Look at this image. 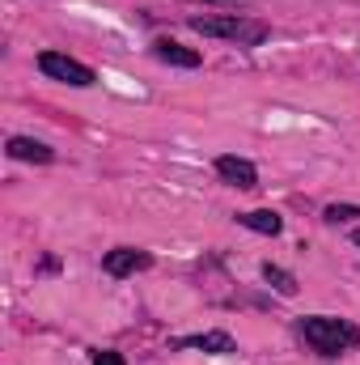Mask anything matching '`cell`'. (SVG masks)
Returning a JSON list of instances; mask_svg holds the SVG:
<instances>
[{"instance_id":"8992f818","label":"cell","mask_w":360,"mask_h":365,"mask_svg":"<svg viewBox=\"0 0 360 365\" xmlns=\"http://www.w3.org/2000/svg\"><path fill=\"white\" fill-rule=\"evenodd\" d=\"M4 153H9L13 162H38V166L55 162V149L43 145V140H30V136H13V140L4 145Z\"/></svg>"},{"instance_id":"3957f363","label":"cell","mask_w":360,"mask_h":365,"mask_svg":"<svg viewBox=\"0 0 360 365\" xmlns=\"http://www.w3.org/2000/svg\"><path fill=\"white\" fill-rule=\"evenodd\" d=\"M38 68H43L51 81L77 86V90H90L93 81H97V73H93L90 64H81V60H73V56H64V51H43V56H38Z\"/></svg>"},{"instance_id":"ba28073f","label":"cell","mask_w":360,"mask_h":365,"mask_svg":"<svg viewBox=\"0 0 360 365\" xmlns=\"http://www.w3.org/2000/svg\"><path fill=\"white\" fill-rule=\"evenodd\" d=\"M182 349H203V353H233V336L229 331H199V336H182Z\"/></svg>"},{"instance_id":"7c38bea8","label":"cell","mask_w":360,"mask_h":365,"mask_svg":"<svg viewBox=\"0 0 360 365\" xmlns=\"http://www.w3.org/2000/svg\"><path fill=\"white\" fill-rule=\"evenodd\" d=\"M93 365H127V361H123L115 349H97V353H93Z\"/></svg>"},{"instance_id":"277c9868","label":"cell","mask_w":360,"mask_h":365,"mask_svg":"<svg viewBox=\"0 0 360 365\" xmlns=\"http://www.w3.org/2000/svg\"><path fill=\"white\" fill-rule=\"evenodd\" d=\"M153 268V255L149 251H136V247H115L102 255V272L106 276H132V272H144Z\"/></svg>"},{"instance_id":"8fae6325","label":"cell","mask_w":360,"mask_h":365,"mask_svg":"<svg viewBox=\"0 0 360 365\" xmlns=\"http://www.w3.org/2000/svg\"><path fill=\"white\" fill-rule=\"evenodd\" d=\"M322 217H327L331 225H344V221H356V217H360V208H356V204H331V208H327Z\"/></svg>"},{"instance_id":"9c48e42d","label":"cell","mask_w":360,"mask_h":365,"mask_svg":"<svg viewBox=\"0 0 360 365\" xmlns=\"http://www.w3.org/2000/svg\"><path fill=\"white\" fill-rule=\"evenodd\" d=\"M238 225H246V230H255V234H280L284 230V217L280 212H271V208H255V212H238Z\"/></svg>"},{"instance_id":"30bf717a","label":"cell","mask_w":360,"mask_h":365,"mask_svg":"<svg viewBox=\"0 0 360 365\" xmlns=\"http://www.w3.org/2000/svg\"><path fill=\"white\" fill-rule=\"evenodd\" d=\"M263 280H268L280 297H292V293H297V276L284 272V268H275V264H263Z\"/></svg>"},{"instance_id":"6da1fadb","label":"cell","mask_w":360,"mask_h":365,"mask_svg":"<svg viewBox=\"0 0 360 365\" xmlns=\"http://www.w3.org/2000/svg\"><path fill=\"white\" fill-rule=\"evenodd\" d=\"M297 331L322 357H339V353H348V349L360 344V327L348 323V319H335V314H309V319L297 323Z\"/></svg>"},{"instance_id":"4fadbf2b","label":"cell","mask_w":360,"mask_h":365,"mask_svg":"<svg viewBox=\"0 0 360 365\" xmlns=\"http://www.w3.org/2000/svg\"><path fill=\"white\" fill-rule=\"evenodd\" d=\"M203 4H221V9H238V0H203Z\"/></svg>"},{"instance_id":"7a4b0ae2","label":"cell","mask_w":360,"mask_h":365,"mask_svg":"<svg viewBox=\"0 0 360 365\" xmlns=\"http://www.w3.org/2000/svg\"><path fill=\"white\" fill-rule=\"evenodd\" d=\"M191 30H199L203 38H225L238 47H259L271 30L263 21L246 17V13H221V17H191Z\"/></svg>"},{"instance_id":"5bb4252c","label":"cell","mask_w":360,"mask_h":365,"mask_svg":"<svg viewBox=\"0 0 360 365\" xmlns=\"http://www.w3.org/2000/svg\"><path fill=\"white\" fill-rule=\"evenodd\" d=\"M352 242H356V247H360V230H352Z\"/></svg>"},{"instance_id":"5b68a950","label":"cell","mask_w":360,"mask_h":365,"mask_svg":"<svg viewBox=\"0 0 360 365\" xmlns=\"http://www.w3.org/2000/svg\"><path fill=\"white\" fill-rule=\"evenodd\" d=\"M216 175L229 182V187H242V191L259 187V170H255L246 158H233V153H221V158H216Z\"/></svg>"},{"instance_id":"52a82bcc","label":"cell","mask_w":360,"mask_h":365,"mask_svg":"<svg viewBox=\"0 0 360 365\" xmlns=\"http://www.w3.org/2000/svg\"><path fill=\"white\" fill-rule=\"evenodd\" d=\"M153 56H157L162 64H174V68H199V64H203L199 51L182 47V43H174V38H157V43H153Z\"/></svg>"}]
</instances>
